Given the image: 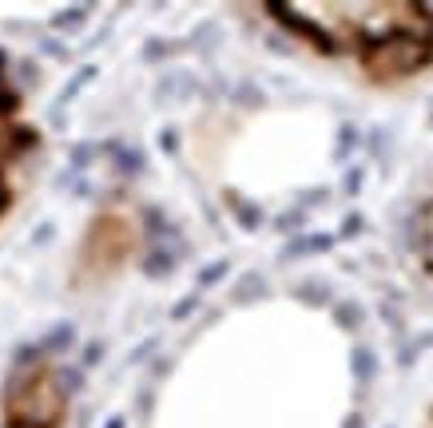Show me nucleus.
<instances>
[{"mask_svg": "<svg viewBox=\"0 0 433 428\" xmlns=\"http://www.w3.org/2000/svg\"><path fill=\"white\" fill-rule=\"evenodd\" d=\"M4 424L9 428H60L64 420V393L56 385V373H36L28 385L4 388Z\"/></svg>", "mask_w": 433, "mask_h": 428, "instance_id": "1", "label": "nucleus"}, {"mask_svg": "<svg viewBox=\"0 0 433 428\" xmlns=\"http://www.w3.org/2000/svg\"><path fill=\"white\" fill-rule=\"evenodd\" d=\"M422 64H429V44L417 40V36H390V40L373 44L370 52H366V68H370V76H378V80H393V76H410V71H417Z\"/></svg>", "mask_w": 433, "mask_h": 428, "instance_id": "2", "label": "nucleus"}, {"mask_svg": "<svg viewBox=\"0 0 433 428\" xmlns=\"http://www.w3.org/2000/svg\"><path fill=\"white\" fill-rule=\"evenodd\" d=\"M123 242H128V230H123L116 219H100L96 230H91V250H100V266H108V262L120 258Z\"/></svg>", "mask_w": 433, "mask_h": 428, "instance_id": "3", "label": "nucleus"}, {"mask_svg": "<svg viewBox=\"0 0 433 428\" xmlns=\"http://www.w3.org/2000/svg\"><path fill=\"white\" fill-rule=\"evenodd\" d=\"M72 341H76V325H72V321H60V325H52L36 345H40V353H60V349L72 345Z\"/></svg>", "mask_w": 433, "mask_h": 428, "instance_id": "4", "label": "nucleus"}, {"mask_svg": "<svg viewBox=\"0 0 433 428\" xmlns=\"http://www.w3.org/2000/svg\"><path fill=\"white\" fill-rule=\"evenodd\" d=\"M334 238L330 234H310V238H298L286 246V258H303V254H322V250H330Z\"/></svg>", "mask_w": 433, "mask_h": 428, "instance_id": "5", "label": "nucleus"}, {"mask_svg": "<svg viewBox=\"0 0 433 428\" xmlns=\"http://www.w3.org/2000/svg\"><path fill=\"white\" fill-rule=\"evenodd\" d=\"M108 151L116 155V170H120V175H135V170H143L140 151H128V147H120V143H108Z\"/></svg>", "mask_w": 433, "mask_h": 428, "instance_id": "6", "label": "nucleus"}, {"mask_svg": "<svg viewBox=\"0 0 433 428\" xmlns=\"http://www.w3.org/2000/svg\"><path fill=\"white\" fill-rule=\"evenodd\" d=\"M56 385H60V393H80V385H84V369H76V365H60V369H56Z\"/></svg>", "mask_w": 433, "mask_h": 428, "instance_id": "7", "label": "nucleus"}, {"mask_svg": "<svg viewBox=\"0 0 433 428\" xmlns=\"http://www.w3.org/2000/svg\"><path fill=\"white\" fill-rule=\"evenodd\" d=\"M373 369H378V357H373L370 349H354V373H358L362 381H370Z\"/></svg>", "mask_w": 433, "mask_h": 428, "instance_id": "8", "label": "nucleus"}, {"mask_svg": "<svg viewBox=\"0 0 433 428\" xmlns=\"http://www.w3.org/2000/svg\"><path fill=\"white\" fill-rule=\"evenodd\" d=\"M84 16H88V8H84V4H76V8H60L56 12V21H52V28H76V24L84 21Z\"/></svg>", "mask_w": 433, "mask_h": 428, "instance_id": "9", "label": "nucleus"}, {"mask_svg": "<svg viewBox=\"0 0 433 428\" xmlns=\"http://www.w3.org/2000/svg\"><path fill=\"white\" fill-rule=\"evenodd\" d=\"M175 266V258L171 254H163V250H155L152 258L143 262V270H147V274H152V278H159V274H167V270Z\"/></svg>", "mask_w": 433, "mask_h": 428, "instance_id": "10", "label": "nucleus"}, {"mask_svg": "<svg viewBox=\"0 0 433 428\" xmlns=\"http://www.w3.org/2000/svg\"><path fill=\"white\" fill-rule=\"evenodd\" d=\"M91 76H96V68H80V71H76V76H72V80H68V88H64V91H60V103H68V100H72V96H76V91H80V88H84V83H88V80H91Z\"/></svg>", "mask_w": 433, "mask_h": 428, "instance_id": "11", "label": "nucleus"}, {"mask_svg": "<svg viewBox=\"0 0 433 428\" xmlns=\"http://www.w3.org/2000/svg\"><path fill=\"white\" fill-rule=\"evenodd\" d=\"M12 143H16V151H36V147H40V131H32V127H16Z\"/></svg>", "mask_w": 433, "mask_h": 428, "instance_id": "12", "label": "nucleus"}, {"mask_svg": "<svg viewBox=\"0 0 433 428\" xmlns=\"http://www.w3.org/2000/svg\"><path fill=\"white\" fill-rule=\"evenodd\" d=\"M12 135H16V127H12L9 120H0V163L9 159V155H16V143H12Z\"/></svg>", "mask_w": 433, "mask_h": 428, "instance_id": "13", "label": "nucleus"}, {"mask_svg": "<svg viewBox=\"0 0 433 428\" xmlns=\"http://www.w3.org/2000/svg\"><path fill=\"white\" fill-rule=\"evenodd\" d=\"M223 274H227V258H219V262H211V266L203 270L199 274V286H215V282L223 278Z\"/></svg>", "mask_w": 433, "mask_h": 428, "instance_id": "14", "label": "nucleus"}, {"mask_svg": "<svg viewBox=\"0 0 433 428\" xmlns=\"http://www.w3.org/2000/svg\"><path fill=\"white\" fill-rule=\"evenodd\" d=\"M251 294H266V286H262V282L254 278V274H251V278H247V282H242L239 289H235V301H242V298H251Z\"/></svg>", "mask_w": 433, "mask_h": 428, "instance_id": "15", "label": "nucleus"}, {"mask_svg": "<svg viewBox=\"0 0 433 428\" xmlns=\"http://www.w3.org/2000/svg\"><path fill=\"white\" fill-rule=\"evenodd\" d=\"M338 321H342V325H358V321H362V309L358 306H338Z\"/></svg>", "mask_w": 433, "mask_h": 428, "instance_id": "16", "label": "nucleus"}, {"mask_svg": "<svg viewBox=\"0 0 433 428\" xmlns=\"http://www.w3.org/2000/svg\"><path fill=\"white\" fill-rule=\"evenodd\" d=\"M235 214H239V222H242L247 230L259 226V214H254V207H247V202H239V210H235Z\"/></svg>", "mask_w": 433, "mask_h": 428, "instance_id": "17", "label": "nucleus"}, {"mask_svg": "<svg viewBox=\"0 0 433 428\" xmlns=\"http://www.w3.org/2000/svg\"><path fill=\"white\" fill-rule=\"evenodd\" d=\"M100 357H103V345H100V341H91V345L84 349V365H96Z\"/></svg>", "mask_w": 433, "mask_h": 428, "instance_id": "18", "label": "nucleus"}, {"mask_svg": "<svg viewBox=\"0 0 433 428\" xmlns=\"http://www.w3.org/2000/svg\"><path fill=\"white\" fill-rule=\"evenodd\" d=\"M91 159V151H88V143H80V147L72 151V163H76V167H84V163Z\"/></svg>", "mask_w": 433, "mask_h": 428, "instance_id": "19", "label": "nucleus"}, {"mask_svg": "<svg viewBox=\"0 0 433 428\" xmlns=\"http://www.w3.org/2000/svg\"><path fill=\"white\" fill-rule=\"evenodd\" d=\"M52 234H56V226H52V222H44V226L36 230V234H32V238H36V242H40V246H44V242H48Z\"/></svg>", "mask_w": 433, "mask_h": 428, "instance_id": "20", "label": "nucleus"}, {"mask_svg": "<svg viewBox=\"0 0 433 428\" xmlns=\"http://www.w3.org/2000/svg\"><path fill=\"white\" fill-rule=\"evenodd\" d=\"M358 187H362V170H350V179H346V190H350V195H358Z\"/></svg>", "mask_w": 433, "mask_h": 428, "instance_id": "21", "label": "nucleus"}, {"mask_svg": "<svg viewBox=\"0 0 433 428\" xmlns=\"http://www.w3.org/2000/svg\"><path fill=\"white\" fill-rule=\"evenodd\" d=\"M195 309V298H183L179 306H175V318H187V313H191Z\"/></svg>", "mask_w": 433, "mask_h": 428, "instance_id": "22", "label": "nucleus"}, {"mask_svg": "<svg viewBox=\"0 0 433 428\" xmlns=\"http://www.w3.org/2000/svg\"><path fill=\"white\" fill-rule=\"evenodd\" d=\"M44 52H48V56H56V60H60V56H64V44H60V40H44Z\"/></svg>", "mask_w": 433, "mask_h": 428, "instance_id": "23", "label": "nucleus"}, {"mask_svg": "<svg viewBox=\"0 0 433 428\" xmlns=\"http://www.w3.org/2000/svg\"><path fill=\"white\" fill-rule=\"evenodd\" d=\"M159 143H163V151H175V131H163Z\"/></svg>", "mask_w": 433, "mask_h": 428, "instance_id": "24", "label": "nucleus"}, {"mask_svg": "<svg viewBox=\"0 0 433 428\" xmlns=\"http://www.w3.org/2000/svg\"><path fill=\"white\" fill-rule=\"evenodd\" d=\"M358 226H362V219H358V214H350V219H346V226H342V234H354Z\"/></svg>", "mask_w": 433, "mask_h": 428, "instance_id": "25", "label": "nucleus"}, {"mask_svg": "<svg viewBox=\"0 0 433 428\" xmlns=\"http://www.w3.org/2000/svg\"><path fill=\"white\" fill-rule=\"evenodd\" d=\"M103 428H128V420H123V417H111V420H108V424H103Z\"/></svg>", "mask_w": 433, "mask_h": 428, "instance_id": "26", "label": "nucleus"}, {"mask_svg": "<svg viewBox=\"0 0 433 428\" xmlns=\"http://www.w3.org/2000/svg\"><path fill=\"white\" fill-rule=\"evenodd\" d=\"M9 207V190H4V183H0V210Z\"/></svg>", "mask_w": 433, "mask_h": 428, "instance_id": "27", "label": "nucleus"}, {"mask_svg": "<svg viewBox=\"0 0 433 428\" xmlns=\"http://www.w3.org/2000/svg\"><path fill=\"white\" fill-rule=\"evenodd\" d=\"M346 428H362V417H350V420H346Z\"/></svg>", "mask_w": 433, "mask_h": 428, "instance_id": "28", "label": "nucleus"}, {"mask_svg": "<svg viewBox=\"0 0 433 428\" xmlns=\"http://www.w3.org/2000/svg\"><path fill=\"white\" fill-rule=\"evenodd\" d=\"M0 68H4V52H0Z\"/></svg>", "mask_w": 433, "mask_h": 428, "instance_id": "29", "label": "nucleus"}]
</instances>
